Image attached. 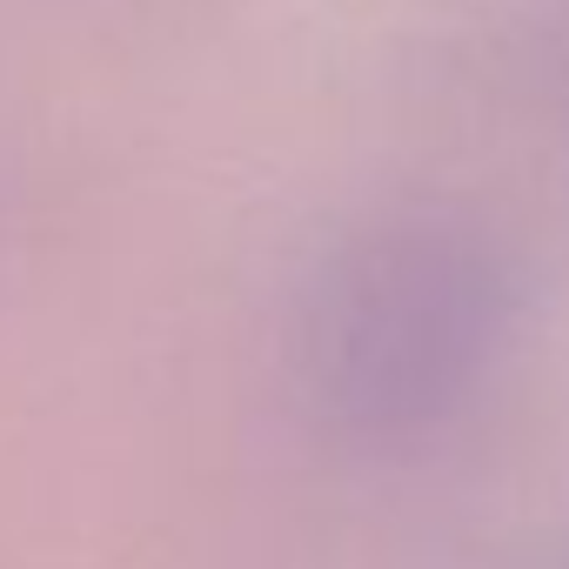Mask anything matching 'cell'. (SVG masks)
Segmentation results:
<instances>
[{
  "label": "cell",
  "instance_id": "1",
  "mask_svg": "<svg viewBox=\"0 0 569 569\" xmlns=\"http://www.w3.org/2000/svg\"><path fill=\"white\" fill-rule=\"evenodd\" d=\"M516 322L522 281L482 221L456 208L376 214L329 248L302 296V409L349 456H422L489 396Z\"/></svg>",
  "mask_w": 569,
  "mask_h": 569
}]
</instances>
